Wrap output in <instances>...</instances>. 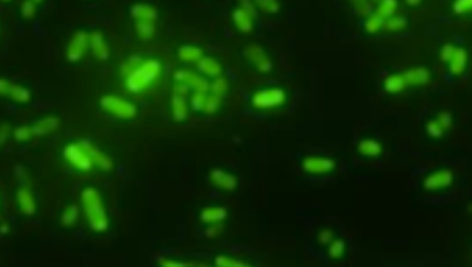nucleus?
Segmentation results:
<instances>
[{
  "mask_svg": "<svg viewBox=\"0 0 472 267\" xmlns=\"http://www.w3.org/2000/svg\"><path fill=\"white\" fill-rule=\"evenodd\" d=\"M125 87L130 94H140L152 87L159 81L163 66L154 58L142 59L138 55H133L122 66Z\"/></svg>",
  "mask_w": 472,
  "mask_h": 267,
  "instance_id": "1",
  "label": "nucleus"
},
{
  "mask_svg": "<svg viewBox=\"0 0 472 267\" xmlns=\"http://www.w3.org/2000/svg\"><path fill=\"white\" fill-rule=\"evenodd\" d=\"M81 203L89 227L95 232H105L109 228V218L101 193L93 187H87L81 192Z\"/></svg>",
  "mask_w": 472,
  "mask_h": 267,
  "instance_id": "2",
  "label": "nucleus"
},
{
  "mask_svg": "<svg viewBox=\"0 0 472 267\" xmlns=\"http://www.w3.org/2000/svg\"><path fill=\"white\" fill-rule=\"evenodd\" d=\"M63 157L69 163V165L81 172H90L95 167L94 160L87 151L83 140L66 145L63 149Z\"/></svg>",
  "mask_w": 472,
  "mask_h": 267,
  "instance_id": "3",
  "label": "nucleus"
},
{
  "mask_svg": "<svg viewBox=\"0 0 472 267\" xmlns=\"http://www.w3.org/2000/svg\"><path fill=\"white\" fill-rule=\"evenodd\" d=\"M287 99L286 91L280 87H266L255 91L251 97V105L258 110H272L282 106Z\"/></svg>",
  "mask_w": 472,
  "mask_h": 267,
  "instance_id": "4",
  "label": "nucleus"
},
{
  "mask_svg": "<svg viewBox=\"0 0 472 267\" xmlns=\"http://www.w3.org/2000/svg\"><path fill=\"white\" fill-rule=\"evenodd\" d=\"M103 111H106L115 118L131 119L137 114L136 105L117 95H103L99 102Z\"/></svg>",
  "mask_w": 472,
  "mask_h": 267,
  "instance_id": "5",
  "label": "nucleus"
},
{
  "mask_svg": "<svg viewBox=\"0 0 472 267\" xmlns=\"http://www.w3.org/2000/svg\"><path fill=\"white\" fill-rule=\"evenodd\" d=\"M191 87L184 83H177L173 86L172 101H171V109H172L173 118L176 121H185L188 118V94Z\"/></svg>",
  "mask_w": 472,
  "mask_h": 267,
  "instance_id": "6",
  "label": "nucleus"
},
{
  "mask_svg": "<svg viewBox=\"0 0 472 267\" xmlns=\"http://www.w3.org/2000/svg\"><path fill=\"white\" fill-rule=\"evenodd\" d=\"M173 79H175V82L184 83V85L189 86L195 91H206V93H208L211 90V83H208L206 77L197 74V73H193L191 70H187V69L177 70L175 75H173Z\"/></svg>",
  "mask_w": 472,
  "mask_h": 267,
  "instance_id": "7",
  "label": "nucleus"
},
{
  "mask_svg": "<svg viewBox=\"0 0 472 267\" xmlns=\"http://www.w3.org/2000/svg\"><path fill=\"white\" fill-rule=\"evenodd\" d=\"M87 49H90L89 46V35L83 31H78L73 35V38L67 45L66 49V58L70 62H78L86 54Z\"/></svg>",
  "mask_w": 472,
  "mask_h": 267,
  "instance_id": "8",
  "label": "nucleus"
},
{
  "mask_svg": "<svg viewBox=\"0 0 472 267\" xmlns=\"http://www.w3.org/2000/svg\"><path fill=\"white\" fill-rule=\"evenodd\" d=\"M336 167V163L329 157L321 156H308L302 161V168L304 172L310 175H325L332 172Z\"/></svg>",
  "mask_w": 472,
  "mask_h": 267,
  "instance_id": "9",
  "label": "nucleus"
},
{
  "mask_svg": "<svg viewBox=\"0 0 472 267\" xmlns=\"http://www.w3.org/2000/svg\"><path fill=\"white\" fill-rule=\"evenodd\" d=\"M246 58L260 73H268L272 70V62L259 46L251 45L248 49H246Z\"/></svg>",
  "mask_w": 472,
  "mask_h": 267,
  "instance_id": "10",
  "label": "nucleus"
},
{
  "mask_svg": "<svg viewBox=\"0 0 472 267\" xmlns=\"http://www.w3.org/2000/svg\"><path fill=\"white\" fill-rule=\"evenodd\" d=\"M0 93L3 95H7L18 103H26L31 99V94L26 87L17 85V83L9 82L5 78L0 79Z\"/></svg>",
  "mask_w": 472,
  "mask_h": 267,
  "instance_id": "11",
  "label": "nucleus"
},
{
  "mask_svg": "<svg viewBox=\"0 0 472 267\" xmlns=\"http://www.w3.org/2000/svg\"><path fill=\"white\" fill-rule=\"evenodd\" d=\"M17 203L19 206L22 214H25L26 216H31L35 214L37 211V202H35V197H34L31 189L27 185H23L21 188L18 189L17 192Z\"/></svg>",
  "mask_w": 472,
  "mask_h": 267,
  "instance_id": "12",
  "label": "nucleus"
},
{
  "mask_svg": "<svg viewBox=\"0 0 472 267\" xmlns=\"http://www.w3.org/2000/svg\"><path fill=\"white\" fill-rule=\"evenodd\" d=\"M210 180L216 188L224 189V191H232L238 185L236 177L223 169H212L210 173Z\"/></svg>",
  "mask_w": 472,
  "mask_h": 267,
  "instance_id": "13",
  "label": "nucleus"
},
{
  "mask_svg": "<svg viewBox=\"0 0 472 267\" xmlns=\"http://www.w3.org/2000/svg\"><path fill=\"white\" fill-rule=\"evenodd\" d=\"M89 46H90L93 55L95 58H98L99 61H106L107 58H109L110 50H109V46L105 42L102 33L94 31V33L89 34Z\"/></svg>",
  "mask_w": 472,
  "mask_h": 267,
  "instance_id": "14",
  "label": "nucleus"
},
{
  "mask_svg": "<svg viewBox=\"0 0 472 267\" xmlns=\"http://www.w3.org/2000/svg\"><path fill=\"white\" fill-rule=\"evenodd\" d=\"M83 143H85L87 151H89V153H90L91 157H93L95 167H98L101 171H105V172H109V171L113 169L114 163H113V160H111L110 157L107 156V155H105L103 152H101V149L97 148L90 141L83 140Z\"/></svg>",
  "mask_w": 472,
  "mask_h": 267,
  "instance_id": "15",
  "label": "nucleus"
},
{
  "mask_svg": "<svg viewBox=\"0 0 472 267\" xmlns=\"http://www.w3.org/2000/svg\"><path fill=\"white\" fill-rule=\"evenodd\" d=\"M196 65L197 70L200 71V74L204 75V77H208V78H218L223 73L222 65L216 59L211 57H203Z\"/></svg>",
  "mask_w": 472,
  "mask_h": 267,
  "instance_id": "16",
  "label": "nucleus"
},
{
  "mask_svg": "<svg viewBox=\"0 0 472 267\" xmlns=\"http://www.w3.org/2000/svg\"><path fill=\"white\" fill-rule=\"evenodd\" d=\"M452 180H453V177H452V173L449 171H437L425 179L424 187L427 189L445 188V187L451 185Z\"/></svg>",
  "mask_w": 472,
  "mask_h": 267,
  "instance_id": "17",
  "label": "nucleus"
},
{
  "mask_svg": "<svg viewBox=\"0 0 472 267\" xmlns=\"http://www.w3.org/2000/svg\"><path fill=\"white\" fill-rule=\"evenodd\" d=\"M130 15L134 18V21H153L156 22L159 13L156 7H153L146 3H137L130 9Z\"/></svg>",
  "mask_w": 472,
  "mask_h": 267,
  "instance_id": "18",
  "label": "nucleus"
},
{
  "mask_svg": "<svg viewBox=\"0 0 472 267\" xmlns=\"http://www.w3.org/2000/svg\"><path fill=\"white\" fill-rule=\"evenodd\" d=\"M227 218V210L224 207L220 206H210L206 207L200 212V220L207 224H214V223H222Z\"/></svg>",
  "mask_w": 472,
  "mask_h": 267,
  "instance_id": "19",
  "label": "nucleus"
},
{
  "mask_svg": "<svg viewBox=\"0 0 472 267\" xmlns=\"http://www.w3.org/2000/svg\"><path fill=\"white\" fill-rule=\"evenodd\" d=\"M33 127L35 136H46V135H50V133L58 130V127H59V119H58L57 117L49 115V117L39 119Z\"/></svg>",
  "mask_w": 472,
  "mask_h": 267,
  "instance_id": "20",
  "label": "nucleus"
},
{
  "mask_svg": "<svg viewBox=\"0 0 472 267\" xmlns=\"http://www.w3.org/2000/svg\"><path fill=\"white\" fill-rule=\"evenodd\" d=\"M232 18H234L236 27L243 33H250L252 27H254V15L246 11L244 9H242V7L235 10Z\"/></svg>",
  "mask_w": 472,
  "mask_h": 267,
  "instance_id": "21",
  "label": "nucleus"
},
{
  "mask_svg": "<svg viewBox=\"0 0 472 267\" xmlns=\"http://www.w3.org/2000/svg\"><path fill=\"white\" fill-rule=\"evenodd\" d=\"M404 78L407 81V85L409 86H420V85H425L429 79V74L428 71L423 67H416L409 71L404 73Z\"/></svg>",
  "mask_w": 472,
  "mask_h": 267,
  "instance_id": "22",
  "label": "nucleus"
},
{
  "mask_svg": "<svg viewBox=\"0 0 472 267\" xmlns=\"http://www.w3.org/2000/svg\"><path fill=\"white\" fill-rule=\"evenodd\" d=\"M177 55L180 58V61L187 62V63H192V62H199L201 58L204 57L203 55V50L200 47H196V46L192 45H185L181 46L179 51H177Z\"/></svg>",
  "mask_w": 472,
  "mask_h": 267,
  "instance_id": "23",
  "label": "nucleus"
},
{
  "mask_svg": "<svg viewBox=\"0 0 472 267\" xmlns=\"http://www.w3.org/2000/svg\"><path fill=\"white\" fill-rule=\"evenodd\" d=\"M358 152L361 153L362 156L377 157L381 155L382 147L377 140L366 139V140L360 141V144H358Z\"/></svg>",
  "mask_w": 472,
  "mask_h": 267,
  "instance_id": "24",
  "label": "nucleus"
},
{
  "mask_svg": "<svg viewBox=\"0 0 472 267\" xmlns=\"http://www.w3.org/2000/svg\"><path fill=\"white\" fill-rule=\"evenodd\" d=\"M407 81L404 78V74L389 75L384 82V89L388 93H400L407 87Z\"/></svg>",
  "mask_w": 472,
  "mask_h": 267,
  "instance_id": "25",
  "label": "nucleus"
},
{
  "mask_svg": "<svg viewBox=\"0 0 472 267\" xmlns=\"http://www.w3.org/2000/svg\"><path fill=\"white\" fill-rule=\"evenodd\" d=\"M136 33L142 41H149L156 33V25L153 21H136Z\"/></svg>",
  "mask_w": 472,
  "mask_h": 267,
  "instance_id": "26",
  "label": "nucleus"
},
{
  "mask_svg": "<svg viewBox=\"0 0 472 267\" xmlns=\"http://www.w3.org/2000/svg\"><path fill=\"white\" fill-rule=\"evenodd\" d=\"M79 218V208L75 204H70L63 210L61 215V223L65 227H73L75 223L78 222Z\"/></svg>",
  "mask_w": 472,
  "mask_h": 267,
  "instance_id": "27",
  "label": "nucleus"
},
{
  "mask_svg": "<svg viewBox=\"0 0 472 267\" xmlns=\"http://www.w3.org/2000/svg\"><path fill=\"white\" fill-rule=\"evenodd\" d=\"M222 106V95L215 94V93H208L207 94L206 103H204V109L203 111L207 114H214L220 109Z\"/></svg>",
  "mask_w": 472,
  "mask_h": 267,
  "instance_id": "28",
  "label": "nucleus"
},
{
  "mask_svg": "<svg viewBox=\"0 0 472 267\" xmlns=\"http://www.w3.org/2000/svg\"><path fill=\"white\" fill-rule=\"evenodd\" d=\"M451 61V71L455 74H459L460 71L464 70V65H465V53L461 50H456Z\"/></svg>",
  "mask_w": 472,
  "mask_h": 267,
  "instance_id": "29",
  "label": "nucleus"
},
{
  "mask_svg": "<svg viewBox=\"0 0 472 267\" xmlns=\"http://www.w3.org/2000/svg\"><path fill=\"white\" fill-rule=\"evenodd\" d=\"M345 242H342L341 239H334V240L329 244V256L332 259L342 258V255L345 254Z\"/></svg>",
  "mask_w": 472,
  "mask_h": 267,
  "instance_id": "30",
  "label": "nucleus"
},
{
  "mask_svg": "<svg viewBox=\"0 0 472 267\" xmlns=\"http://www.w3.org/2000/svg\"><path fill=\"white\" fill-rule=\"evenodd\" d=\"M215 264L219 267H243L247 266V263L239 260V259L231 258L227 255H218L215 258Z\"/></svg>",
  "mask_w": 472,
  "mask_h": 267,
  "instance_id": "31",
  "label": "nucleus"
},
{
  "mask_svg": "<svg viewBox=\"0 0 472 267\" xmlns=\"http://www.w3.org/2000/svg\"><path fill=\"white\" fill-rule=\"evenodd\" d=\"M228 86H230V83L227 81L224 77H218V78L214 79V82L211 83V93H215V94L218 95H224L228 91Z\"/></svg>",
  "mask_w": 472,
  "mask_h": 267,
  "instance_id": "32",
  "label": "nucleus"
},
{
  "mask_svg": "<svg viewBox=\"0 0 472 267\" xmlns=\"http://www.w3.org/2000/svg\"><path fill=\"white\" fill-rule=\"evenodd\" d=\"M208 93H210V91H208ZM208 93H206V91H195V93H193L192 98H191V107H192L193 110L203 111Z\"/></svg>",
  "mask_w": 472,
  "mask_h": 267,
  "instance_id": "33",
  "label": "nucleus"
},
{
  "mask_svg": "<svg viewBox=\"0 0 472 267\" xmlns=\"http://www.w3.org/2000/svg\"><path fill=\"white\" fill-rule=\"evenodd\" d=\"M33 136H35L33 126H19L14 130V137L17 141H29Z\"/></svg>",
  "mask_w": 472,
  "mask_h": 267,
  "instance_id": "34",
  "label": "nucleus"
},
{
  "mask_svg": "<svg viewBox=\"0 0 472 267\" xmlns=\"http://www.w3.org/2000/svg\"><path fill=\"white\" fill-rule=\"evenodd\" d=\"M255 5L262 10L263 13L275 14L279 9V5L276 0H255Z\"/></svg>",
  "mask_w": 472,
  "mask_h": 267,
  "instance_id": "35",
  "label": "nucleus"
},
{
  "mask_svg": "<svg viewBox=\"0 0 472 267\" xmlns=\"http://www.w3.org/2000/svg\"><path fill=\"white\" fill-rule=\"evenodd\" d=\"M21 13L23 18L31 19L35 17V13H37V3L34 0H25L23 5L21 6Z\"/></svg>",
  "mask_w": 472,
  "mask_h": 267,
  "instance_id": "36",
  "label": "nucleus"
},
{
  "mask_svg": "<svg viewBox=\"0 0 472 267\" xmlns=\"http://www.w3.org/2000/svg\"><path fill=\"white\" fill-rule=\"evenodd\" d=\"M222 231H223L222 224H220V223H214V224H210V226L207 227L206 236L210 239L218 238L219 235L222 234Z\"/></svg>",
  "mask_w": 472,
  "mask_h": 267,
  "instance_id": "37",
  "label": "nucleus"
},
{
  "mask_svg": "<svg viewBox=\"0 0 472 267\" xmlns=\"http://www.w3.org/2000/svg\"><path fill=\"white\" fill-rule=\"evenodd\" d=\"M334 240V234H333V231L330 228H325L318 234V242L321 244H330V243Z\"/></svg>",
  "mask_w": 472,
  "mask_h": 267,
  "instance_id": "38",
  "label": "nucleus"
},
{
  "mask_svg": "<svg viewBox=\"0 0 472 267\" xmlns=\"http://www.w3.org/2000/svg\"><path fill=\"white\" fill-rule=\"evenodd\" d=\"M427 130L432 137H440L443 135L444 127L441 126L437 121H431V122L427 125Z\"/></svg>",
  "mask_w": 472,
  "mask_h": 267,
  "instance_id": "39",
  "label": "nucleus"
},
{
  "mask_svg": "<svg viewBox=\"0 0 472 267\" xmlns=\"http://www.w3.org/2000/svg\"><path fill=\"white\" fill-rule=\"evenodd\" d=\"M160 264L164 267H181V266H196L199 263L191 262V263H185V262H179V260H175V259H163L160 260Z\"/></svg>",
  "mask_w": 472,
  "mask_h": 267,
  "instance_id": "40",
  "label": "nucleus"
},
{
  "mask_svg": "<svg viewBox=\"0 0 472 267\" xmlns=\"http://www.w3.org/2000/svg\"><path fill=\"white\" fill-rule=\"evenodd\" d=\"M455 9L457 10L459 13H463V11H467V10L472 9V0H457Z\"/></svg>",
  "mask_w": 472,
  "mask_h": 267,
  "instance_id": "41",
  "label": "nucleus"
},
{
  "mask_svg": "<svg viewBox=\"0 0 472 267\" xmlns=\"http://www.w3.org/2000/svg\"><path fill=\"white\" fill-rule=\"evenodd\" d=\"M437 122H439L440 125H441V126L445 129V127H448L449 125H451V117H449V114H448V113H441V114L439 115V119H437Z\"/></svg>",
  "mask_w": 472,
  "mask_h": 267,
  "instance_id": "42",
  "label": "nucleus"
},
{
  "mask_svg": "<svg viewBox=\"0 0 472 267\" xmlns=\"http://www.w3.org/2000/svg\"><path fill=\"white\" fill-rule=\"evenodd\" d=\"M240 6H242V9H244L246 11H248V13L252 14L255 17V7L250 0H240Z\"/></svg>",
  "mask_w": 472,
  "mask_h": 267,
  "instance_id": "43",
  "label": "nucleus"
},
{
  "mask_svg": "<svg viewBox=\"0 0 472 267\" xmlns=\"http://www.w3.org/2000/svg\"><path fill=\"white\" fill-rule=\"evenodd\" d=\"M0 130H2L0 131V140H2V143H6V140H7V137H9L10 135V126L7 123H3Z\"/></svg>",
  "mask_w": 472,
  "mask_h": 267,
  "instance_id": "44",
  "label": "nucleus"
},
{
  "mask_svg": "<svg viewBox=\"0 0 472 267\" xmlns=\"http://www.w3.org/2000/svg\"><path fill=\"white\" fill-rule=\"evenodd\" d=\"M453 53H455V51H453V49H451L449 46H445V47H444V49H443V51H441V55H443V59H445V61H448V59H451L452 55H453Z\"/></svg>",
  "mask_w": 472,
  "mask_h": 267,
  "instance_id": "45",
  "label": "nucleus"
},
{
  "mask_svg": "<svg viewBox=\"0 0 472 267\" xmlns=\"http://www.w3.org/2000/svg\"><path fill=\"white\" fill-rule=\"evenodd\" d=\"M9 232V224L7 223H3L2 224V234H7Z\"/></svg>",
  "mask_w": 472,
  "mask_h": 267,
  "instance_id": "46",
  "label": "nucleus"
},
{
  "mask_svg": "<svg viewBox=\"0 0 472 267\" xmlns=\"http://www.w3.org/2000/svg\"><path fill=\"white\" fill-rule=\"evenodd\" d=\"M34 2H35V3H42L43 0H34Z\"/></svg>",
  "mask_w": 472,
  "mask_h": 267,
  "instance_id": "47",
  "label": "nucleus"
},
{
  "mask_svg": "<svg viewBox=\"0 0 472 267\" xmlns=\"http://www.w3.org/2000/svg\"><path fill=\"white\" fill-rule=\"evenodd\" d=\"M3 2H5V3H9V2H11V0H3Z\"/></svg>",
  "mask_w": 472,
  "mask_h": 267,
  "instance_id": "48",
  "label": "nucleus"
}]
</instances>
